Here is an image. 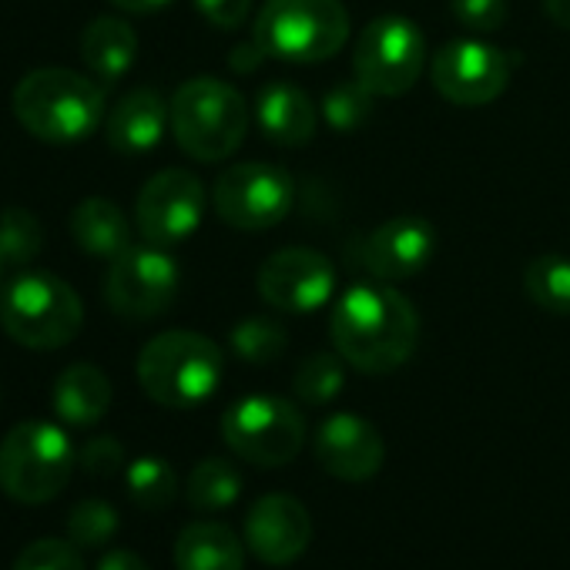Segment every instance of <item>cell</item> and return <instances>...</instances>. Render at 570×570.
Returning a JSON list of instances; mask_svg holds the SVG:
<instances>
[{
	"instance_id": "6da1fadb",
	"label": "cell",
	"mask_w": 570,
	"mask_h": 570,
	"mask_svg": "<svg viewBox=\"0 0 570 570\" xmlns=\"http://www.w3.org/2000/svg\"><path fill=\"white\" fill-rule=\"evenodd\" d=\"M333 350L366 376H390L406 366L420 346V316L390 282H360L330 313Z\"/></svg>"
},
{
	"instance_id": "7a4b0ae2",
	"label": "cell",
	"mask_w": 570,
	"mask_h": 570,
	"mask_svg": "<svg viewBox=\"0 0 570 570\" xmlns=\"http://www.w3.org/2000/svg\"><path fill=\"white\" fill-rule=\"evenodd\" d=\"M11 108L21 128L45 145H78L108 118L105 88L71 68H38L24 75Z\"/></svg>"
},
{
	"instance_id": "3957f363",
	"label": "cell",
	"mask_w": 570,
	"mask_h": 570,
	"mask_svg": "<svg viewBox=\"0 0 570 570\" xmlns=\"http://www.w3.org/2000/svg\"><path fill=\"white\" fill-rule=\"evenodd\" d=\"M81 326V296L48 268H24L0 289V330L24 350H61L78 340Z\"/></svg>"
},
{
	"instance_id": "277c9868",
	"label": "cell",
	"mask_w": 570,
	"mask_h": 570,
	"mask_svg": "<svg viewBox=\"0 0 570 570\" xmlns=\"http://www.w3.org/2000/svg\"><path fill=\"white\" fill-rule=\"evenodd\" d=\"M138 383L145 396L165 410H195L222 386V350L188 330H168L145 343L138 353Z\"/></svg>"
},
{
	"instance_id": "5b68a950",
	"label": "cell",
	"mask_w": 570,
	"mask_h": 570,
	"mask_svg": "<svg viewBox=\"0 0 570 570\" xmlns=\"http://www.w3.org/2000/svg\"><path fill=\"white\" fill-rule=\"evenodd\" d=\"M252 41L265 58L320 65L346 48L350 11L343 0H265L252 21Z\"/></svg>"
},
{
	"instance_id": "8992f818",
	"label": "cell",
	"mask_w": 570,
	"mask_h": 570,
	"mask_svg": "<svg viewBox=\"0 0 570 570\" xmlns=\"http://www.w3.org/2000/svg\"><path fill=\"white\" fill-rule=\"evenodd\" d=\"M248 131L245 98L218 78H191L171 98V135L175 145L202 161L215 165L232 158Z\"/></svg>"
},
{
	"instance_id": "52a82bcc",
	"label": "cell",
	"mask_w": 570,
	"mask_h": 570,
	"mask_svg": "<svg viewBox=\"0 0 570 570\" xmlns=\"http://www.w3.org/2000/svg\"><path fill=\"white\" fill-rule=\"evenodd\" d=\"M71 436L45 420H24L0 440V490L24 507L51 503L75 473Z\"/></svg>"
},
{
	"instance_id": "ba28073f",
	"label": "cell",
	"mask_w": 570,
	"mask_h": 570,
	"mask_svg": "<svg viewBox=\"0 0 570 570\" xmlns=\"http://www.w3.org/2000/svg\"><path fill=\"white\" fill-rule=\"evenodd\" d=\"M222 440L252 466H285L306 446V416L293 400L242 396L222 413Z\"/></svg>"
},
{
	"instance_id": "9c48e42d",
	"label": "cell",
	"mask_w": 570,
	"mask_h": 570,
	"mask_svg": "<svg viewBox=\"0 0 570 570\" xmlns=\"http://www.w3.org/2000/svg\"><path fill=\"white\" fill-rule=\"evenodd\" d=\"M426 68L423 31L396 14L370 21L353 45V78L376 98L413 91Z\"/></svg>"
},
{
	"instance_id": "30bf717a",
	"label": "cell",
	"mask_w": 570,
	"mask_h": 570,
	"mask_svg": "<svg viewBox=\"0 0 570 570\" xmlns=\"http://www.w3.org/2000/svg\"><path fill=\"white\" fill-rule=\"evenodd\" d=\"M296 205L293 175L268 161L228 165L212 185L215 215L238 232H265L289 218Z\"/></svg>"
},
{
	"instance_id": "8fae6325",
	"label": "cell",
	"mask_w": 570,
	"mask_h": 570,
	"mask_svg": "<svg viewBox=\"0 0 570 570\" xmlns=\"http://www.w3.org/2000/svg\"><path fill=\"white\" fill-rule=\"evenodd\" d=\"M181 285L178 262L168 248L158 245H131L105 275V303L121 320H155L171 309Z\"/></svg>"
},
{
	"instance_id": "7c38bea8",
	"label": "cell",
	"mask_w": 570,
	"mask_h": 570,
	"mask_svg": "<svg viewBox=\"0 0 570 570\" xmlns=\"http://www.w3.org/2000/svg\"><path fill=\"white\" fill-rule=\"evenodd\" d=\"M433 88L456 108H483L497 101L513 78V58L480 38H460L433 55Z\"/></svg>"
},
{
	"instance_id": "4fadbf2b",
	"label": "cell",
	"mask_w": 570,
	"mask_h": 570,
	"mask_svg": "<svg viewBox=\"0 0 570 570\" xmlns=\"http://www.w3.org/2000/svg\"><path fill=\"white\" fill-rule=\"evenodd\" d=\"M258 296L278 313H316L336 293V268L333 262L306 245H289L272 252L255 275Z\"/></svg>"
},
{
	"instance_id": "5bb4252c",
	"label": "cell",
	"mask_w": 570,
	"mask_h": 570,
	"mask_svg": "<svg viewBox=\"0 0 570 570\" xmlns=\"http://www.w3.org/2000/svg\"><path fill=\"white\" fill-rule=\"evenodd\" d=\"M205 215V185L188 168H165L145 181L135 202V225L148 245H181Z\"/></svg>"
},
{
	"instance_id": "9a60e30c",
	"label": "cell",
	"mask_w": 570,
	"mask_h": 570,
	"mask_svg": "<svg viewBox=\"0 0 570 570\" xmlns=\"http://www.w3.org/2000/svg\"><path fill=\"white\" fill-rule=\"evenodd\" d=\"M313 543V517L289 493H265L245 513V547L268 567L296 563Z\"/></svg>"
},
{
	"instance_id": "2e32d148",
	"label": "cell",
	"mask_w": 570,
	"mask_h": 570,
	"mask_svg": "<svg viewBox=\"0 0 570 570\" xmlns=\"http://www.w3.org/2000/svg\"><path fill=\"white\" fill-rule=\"evenodd\" d=\"M436 255V228L423 215H396L383 225H376L363 245H360V262L376 282H406L420 272Z\"/></svg>"
},
{
	"instance_id": "e0dca14e",
	"label": "cell",
	"mask_w": 570,
	"mask_h": 570,
	"mask_svg": "<svg viewBox=\"0 0 570 570\" xmlns=\"http://www.w3.org/2000/svg\"><path fill=\"white\" fill-rule=\"evenodd\" d=\"M316 460L320 466L343 480V483H366L383 470L386 460V443L383 433L356 416V413H333L320 423L316 430Z\"/></svg>"
},
{
	"instance_id": "ac0fdd59",
	"label": "cell",
	"mask_w": 570,
	"mask_h": 570,
	"mask_svg": "<svg viewBox=\"0 0 570 570\" xmlns=\"http://www.w3.org/2000/svg\"><path fill=\"white\" fill-rule=\"evenodd\" d=\"M255 118L262 135L278 148H303L320 131V108L293 81H272L258 91Z\"/></svg>"
},
{
	"instance_id": "d6986e66",
	"label": "cell",
	"mask_w": 570,
	"mask_h": 570,
	"mask_svg": "<svg viewBox=\"0 0 570 570\" xmlns=\"http://www.w3.org/2000/svg\"><path fill=\"white\" fill-rule=\"evenodd\" d=\"M165 128H171V105H165L151 88L128 91L105 118V138L121 155H145L158 148Z\"/></svg>"
},
{
	"instance_id": "ffe728a7",
	"label": "cell",
	"mask_w": 570,
	"mask_h": 570,
	"mask_svg": "<svg viewBox=\"0 0 570 570\" xmlns=\"http://www.w3.org/2000/svg\"><path fill=\"white\" fill-rule=\"evenodd\" d=\"M51 403L68 426H95L111 410V380L91 363H75L58 376Z\"/></svg>"
},
{
	"instance_id": "44dd1931",
	"label": "cell",
	"mask_w": 570,
	"mask_h": 570,
	"mask_svg": "<svg viewBox=\"0 0 570 570\" xmlns=\"http://www.w3.org/2000/svg\"><path fill=\"white\" fill-rule=\"evenodd\" d=\"M175 570H245V543L225 523H188L175 540Z\"/></svg>"
},
{
	"instance_id": "7402d4cb",
	"label": "cell",
	"mask_w": 570,
	"mask_h": 570,
	"mask_svg": "<svg viewBox=\"0 0 570 570\" xmlns=\"http://www.w3.org/2000/svg\"><path fill=\"white\" fill-rule=\"evenodd\" d=\"M71 238L85 255L111 262L131 248V225L111 198L91 195L71 212Z\"/></svg>"
},
{
	"instance_id": "603a6c76",
	"label": "cell",
	"mask_w": 570,
	"mask_h": 570,
	"mask_svg": "<svg viewBox=\"0 0 570 570\" xmlns=\"http://www.w3.org/2000/svg\"><path fill=\"white\" fill-rule=\"evenodd\" d=\"M81 58L98 81L115 85L138 58V35L121 18H95L81 35Z\"/></svg>"
},
{
	"instance_id": "cb8c5ba5",
	"label": "cell",
	"mask_w": 570,
	"mask_h": 570,
	"mask_svg": "<svg viewBox=\"0 0 570 570\" xmlns=\"http://www.w3.org/2000/svg\"><path fill=\"white\" fill-rule=\"evenodd\" d=\"M185 497L202 513L225 510L242 497V473L235 463H228L222 456H208V460L195 463V470L188 473Z\"/></svg>"
},
{
	"instance_id": "d4e9b609",
	"label": "cell",
	"mask_w": 570,
	"mask_h": 570,
	"mask_svg": "<svg viewBox=\"0 0 570 570\" xmlns=\"http://www.w3.org/2000/svg\"><path fill=\"white\" fill-rule=\"evenodd\" d=\"M523 293L543 313L570 316V258L553 252L537 255L523 268Z\"/></svg>"
},
{
	"instance_id": "484cf974",
	"label": "cell",
	"mask_w": 570,
	"mask_h": 570,
	"mask_svg": "<svg viewBox=\"0 0 570 570\" xmlns=\"http://www.w3.org/2000/svg\"><path fill=\"white\" fill-rule=\"evenodd\" d=\"M228 346L238 360L252 363V366H268L275 360H282V353L289 350V333L278 320L268 316H252L232 326L228 333Z\"/></svg>"
},
{
	"instance_id": "4316f807",
	"label": "cell",
	"mask_w": 570,
	"mask_h": 570,
	"mask_svg": "<svg viewBox=\"0 0 570 570\" xmlns=\"http://www.w3.org/2000/svg\"><path fill=\"white\" fill-rule=\"evenodd\" d=\"M346 383V360L333 350V353H309L293 376V393L306 403V406H326L340 396Z\"/></svg>"
},
{
	"instance_id": "83f0119b",
	"label": "cell",
	"mask_w": 570,
	"mask_h": 570,
	"mask_svg": "<svg viewBox=\"0 0 570 570\" xmlns=\"http://www.w3.org/2000/svg\"><path fill=\"white\" fill-rule=\"evenodd\" d=\"M125 483H128V497L141 510H165V507H171V500L178 493V476H175L171 463L161 456H138L128 466Z\"/></svg>"
},
{
	"instance_id": "f1b7e54d",
	"label": "cell",
	"mask_w": 570,
	"mask_h": 570,
	"mask_svg": "<svg viewBox=\"0 0 570 570\" xmlns=\"http://www.w3.org/2000/svg\"><path fill=\"white\" fill-rule=\"evenodd\" d=\"M45 248V225L31 208L0 212V258L8 265H31Z\"/></svg>"
},
{
	"instance_id": "f546056e",
	"label": "cell",
	"mask_w": 570,
	"mask_h": 570,
	"mask_svg": "<svg viewBox=\"0 0 570 570\" xmlns=\"http://www.w3.org/2000/svg\"><path fill=\"white\" fill-rule=\"evenodd\" d=\"M376 95L366 91L356 78L353 81H336L320 105V115L336 128V131H356L373 118Z\"/></svg>"
},
{
	"instance_id": "4dcf8cb0",
	"label": "cell",
	"mask_w": 570,
	"mask_h": 570,
	"mask_svg": "<svg viewBox=\"0 0 570 570\" xmlns=\"http://www.w3.org/2000/svg\"><path fill=\"white\" fill-rule=\"evenodd\" d=\"M118 533V510L105 497H85L68 513V540L85 550L105 547Z\"/></svg>"
},
{
	"instance_id": "1f68e13d",
	"label": "cell",
	"mask_w": 570,
	"mask_h": 570,
	"mask_svg": "<svg viewBox=\"0 0 570 570\" xmlns=\"http://www.w3.org/2000/svg\"><path fill=\"white\" fill-rule=\"evenodd\" d=\"M14 570H85V557L75 540L45 537L18 553Z\"/></svg>"
},
{
	"instance_id": "d6a6232c",
	"label": "cell",
	"mask_w": 570,
	"mask_h": 570,
	"mask_svg": "<svg viewBox=\"0 0 570 570\" xmlns=\"http://www.w3.org/2000/svg\"><path fill=\"white\" fill-rule=\"evenodd\" d=\"M453 18L473 35H493L507 24V0H453Z\"/></svg>"
},
{
	"instance_id": "836d02e7",
	"label": "cell",
	"mask_w": 570,
	"mask_h": 570,
	"mask_svg": "<svg viewBox=\"0 0 570 570\" xmlns=\"http://www.w3.org/2000/svg\"><path fill=\"white\" fill-rule=\"evenodd\" d=\"M81 466L91 476H115L125 466V446L115 436H95L81 450Z\"/></svg>"
},
{
	"instance_id": "e575fe53",
	"label": "cell",
	"mask_w": 570,
	"mask_h": 570,
	"mask_svg": "<svg viewBox=\"0 0 570 570\" xmlns=\"http://www.w3.org/2000/svg\"><path fill=\"white\" fill-rule=\"evenodd\" d=\"M195 8L212 28L238 31L252 14V0H195Z\"/></svg>"
},
{
	"instance_id": "d590c367",
	"label": "cell",
	"mask_w": 570,
	"mask_h": 570,
	"mask_svg": "<svg viewBox=\"0 0 570 570\" xmlns=\"http://www.w3.org/2000/svg\"><path fill=\"white\" fill-rule=\"evenodd\" d=\"M262 61H268V58H265V51H262L255 41L238 45V48H232V55H228V68H232L235 75H252Z\"/></svg>"
},
{
	"instance_id": "8d00e7d4",
	"label": "cell",
	"mask_w": 570,
	"mask_h": 570,
	"mask_svg": "<svg viewBox=\"0 0 570 570\" xmlns=\"http://www.w3.org/2000/svg\"><path fill=\"white\" fill-rule=\"evenodd\" d=\"M98 570H151V567H148L145 557L135 553V550H108V553L98 560Z\"/></svg>"
},
{
	"instance_id": "74e56055",
	"label": "cell",
	"mask_w": 570,
	"mask_h": 570,
	"mask_svg": "<svg viewBox=\"0 0 570 570\" xmlns=\"http://www.w3.org/2000/svg\"><path fill=\"white\" fill-rule=\"evenodd\" d=\"M108 4L125 14H155V11H165L171 0H108Z\"/></svg>"
},
{
	"instance_id": "f35d334b",
	"label": "cell",
	"mask_w": 570,
	"mask_h": 570,
	"mask_svg": "<svg viewBox=\"0 0 570 570\" xmlns=\"http://www.w3.org/2000/svg\"><path fill=\"white\" fill-rule=\"evenodd\" d=\"M543 11L560 31H570V0H543Z\"/></svg>"
},
{
	"instance_id": "ab89813d",
	"label": "cell",
	"mask_w": 570,
	"mask_h": 570,
	"mask_svg": "<svg viewBox=\"0 0 570 570\" xmlns=\"http://www.w3.org/2000/svg\"><path fill=\"white\" fill-rule=\"evenodd\" d=\"M4 268H8V262H4V258H0V278H4Z\"/></svg>"
}]
</instances>
